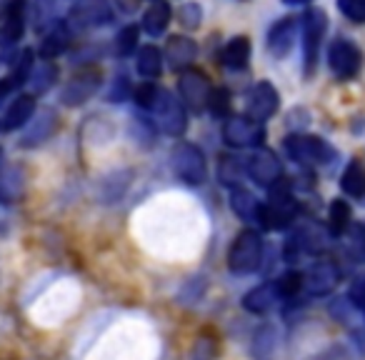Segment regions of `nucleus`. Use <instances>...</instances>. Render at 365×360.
I'll return each mask as SVG.
<instances>
[{
    "label": "nucleus",
    "mask_w": 365,
    "mask_h": 360,
    "mask_svg": "<svg viewBox=\"0 0 365 360\" xmlns=\"http://www.w3.org/2000/svg\"><path fill=\"white\" fill-rule=\"evenodd\" d=\"M278 303H280V293H278V285H275V280H268V283L255 285L253 290H248V293L243 295V308L248 310V313H253V315L268 313V310L275 308Z\"/></svg>",
    "instance_id": "nucleus-21"
},
{
    "label": "nucleus",
    "mask_w": 365,
    "mask_h": 360,
    "mask_svg": "<svg viewBox=\"0 0 365 360\" xmlns=\"http://www.w3.org/2000/svg\"><path fill=\"white\" fill-rule=\"evenodd\" d=\"M158 93H160V86H155L153 81H145L143 86H138L135 91H133V101H135V106L140 108L143 113H148L153 108V103H155Z\"/></svg>",
    "instance_id": "nucleus-39"
},
{
    "label": "nucleus",
    "mask_w": 365,
    "mask_h": 360,
    "mask_svg": "<svg viewBox=\"0 0 365 360\" xmlns=\"http://www.w3.org/2000/svg\"><path fill=\"white\" fill-rule=\"evenodd\" d=\"M138 41H140V28L138 26H123L115 36V56L128 58L138 53Z\"/></svg>",
    "instance_id": "nucleus-35"
},
{
    "label": "nucleus",
    "mask_w": 365,
    "mask_h": 360,
    "mask_svg": "<svg viewBox=\"0 0 365 360\" xmlns=\"http://www.w3.org/2000/svg\"><path fill=\"white\" fill-rule=\"evenodd\" d=\"M265 140V125L248 115H230L223 123V143L238 150H248V148H260Z\"/></svg>",
    "instance_id": "nucleus-10"
},
{
    "label": "nucleus",
    "mask_w": 365,
    "mask_h": 360,
    "mask_svg": "<svg viewBox=\"0 0 365 360\" xmlns=\"http://www.w3.org/2000/svg\"><path fill=\"white\" fill-rule=\"evenodd\" d=\"M363 51L350 38H335L328 46V68L338 81H353L363 71Z\"/></svg>",
    "instance_id": "nucleus-7"
},
{
    "label": "nucleus",
    "mask_w": 365,
    "mask_h": 360,
    "mask_svg": "<svg viewBox=\"0 0 365 360\" xmlns=\"http://www.w3.org/2000/svg\"><path fill=\"white\" fill-rule=\"evenodd\" d=\"M338 13L355 26H365V0H335Z\"/></svg>",
    "instance_id": "nucleus-38"
},
{
    "label": "nucleus",
    "mask_w": 365,
    "mask_h": 360,
    "mask_svg": "<svg viewBox=\"0 0 365 360\" xmlns=\"http://www.w3.org/2000/svg\"><path fill=\"white\" fill-rule=\"evenodd\" d=\"M13 91H16V86H13V83L8 81V76L0 78V106H3V103L8 101V96H11Z\"/></svg>",
    "instance_id": "nucleus-46"
},
{
    "label": "nucleus",
    "mask_w": 365,
    "mask_h": 360,
    "mask_svg": "<svg viewBox=\"0 0 365 360\" xmlns=\"http://www.w3.org/2000/svg\"><path fill=\"white\" fill-rule=\"evenodd\" d=\"M285 155L303 168H323L338 160V150L328 140L308 133H293L283 140Z\"/></svg>",
    "instance_id": "nucleus-2"
},
{
    "label": "nucleus",
    "mask_w": 365,
    "mask_h": 360,
    "mask_svg": "<svg viewBox=\"0 0 365 360\" xmlns=\"http://www.w3.org/2000/svg\"><path fill=\"white\" fill-rule=\"evenodd\" d=\"M253 56V46H250L248 36H233L220 51V66L228 71H245Z\"/></svg>",
    "instance_id": "nucleus-22"
},
{
    "label": "nucleus",
    "mask_w": 365,
    "mask_h": 360,
    "mask_svg": "<svg viewBox=\"0 0 365 360\" xmlns=\"http://www.w3.org/2000/svg\"><path fill=\"white\" fill-rule=\"evenodd\" d=\"M278 108H280V96L270 81H258L248 91L245 113H248V118H253V120H258V123L270 120V118L278 113Z\"/></svg>",
    "instance_id": "nucleus-14"
},
{
    "label": "nucleus",
    "mask_w": 365,
    "mask_h": 360,
    "mask_svg": "<svg viewBox=\"0 0 365 360\" xmlns=\"http://www.w3.org/2000/svg\"><path fill=\"white\" fill-rule=\"evenodd\" d=\"M340 190H343L348 198H365V163L353 158V160L345 165L343 175H340Z\"/></svg>",
    "instance_id": "nucleus-26"
},
{
    "label": "nucleus",
    "mask_w": 365,
    "mask_h": 360,
    "mask_svg": "<svg viewBox=\"0 0 365 360\" xmlns=\"http://www.w3.org/2000/svg\"><path fill=\"white\" fill-rule=\"evenodd\" d=\"M135 71L145 81H158L163 73V53L158 46H143L135 53Z\"/></svg>",
    "instance_id": "nucleus-28"
},
{
    "label": "nucleus",
    "mask_w": 365,
    "mask_h": 360,
    "mask_svg": "<svg viewBox=\"0 0 365 360\" xmlns=\"http://www.w3.org/2000/svg\"><path fill=\"white\" fill-rule=\"evenodd\" d=\"M56 130H58V115L46 108L41 115H33V120L26 125V133H23V138H21V145L36 148V145H41V143H46Z\"/></svg>",
    "instance_id": "nucleus-20"
},
{
    "label": "nucleus",
    "mask_w": 365,
    "mask_h": 360,
    "mask_svg": "<svg viewBox=\"0 0 365 360\" xmlns=\"http://www.w3.org/2000/svg\"><path fill=\"white\" fill-rule=\"evenodd\" d=\"M113 3H115V8L123 16H133V13H138L143 6V0H113Z\"/></svg>",
    "instance_id": "nucleus-45"
},
{
    "label": "nucleus",
    "mask_w": 365,
    "mask_h": 360,
    "mask_svg": "<svg viewBox=\"0 0 365 360\" xmlns=\"http://www.w3.org/2000/svg\"><path fill=\"white\" fill-rule=\"evenodd\" d=\"M340 253L350 263H365V225L353 223L340 235Z\"/></svg>",
    "instance_id": "nucleus-27"
},
{
    "label": "nucleus",
    "mask_w": 365,
    "mask_h": 360,
    "mask_svg": "<svg viewBox=\"0 0 365 360\" xmlns=\"http://www.w3.org/2000/svg\"><path fill=\"white\" fill-rule=\"evenodd\" d=\"M200 21H203V8H200L195 0L182 3L180 11H178V23H180L185 31H198Z\"/></svg>",
    "instance_id": "nucleus-37"
},
{
    "label": "nucleus",
    "mask_w": 365,
    "mask_h": 360,
    "mask_svg": "<svg viewBox=\"0 0 365 360\" xmlns=\"http://www.w3.org/2000/svg\"><path fill=\"white\" fill-rule=\"evenodd\" d=\"M198 58V43L188 36H170L165 46V61L173 71L182 73L193 68V61Z\"/></svg>",
    "instance_id": "nucleus-17"
},
{
    "label": "nucleus",
    "mask_w": 365,
    "mask_h": 360,
    "mask_svg": "<svg viewBox=\"0 0 365 360\" xmlns=\"http://www.w3.org/2000/svg\"><path fill=\"white\" fill-rule=\"evenodd\" d=\"M243 175H248V173H245V160H238V158H233V155L220 158V163H218L220 183L228 185V188H238Z\"/></svg>",
    "instance_id": "nucleus-33"
},
{
    "label": "nucleus",
    "mask_w": 365,
    "mask_h": 360,
    "mask_svg": "<svg viewBox=\"0 0 365 360\" xmlns=\"http://www.w3.org/2000/svg\"><path fill=\"white\" fill-rule=\"evenodd\" d=\"M71 28L81 31H93L113 23V3L110 0H76L68 13Z\"/></svg>",
    "instance_id": "nucleus-12"
},
{
    "label": "nucleus",
    "mask_w": 365,
    "mask_h": 360,
    "mask_svg": "<svg viewBox=\"0 0 365 360\" xmlns=\"http://www.w3.org/2000/svg\"><path fill=\"white\" fill-rule=\"evenodd\" d=\"M230 108H233V98H230L228 88H213L208 101V110L213 113L215 118H230Z\"/></svg>",
    "instance_id": "nucleus-36"
},
{
    "label": "nucleus",
    "mask_w": 365,
    "mask_h": 360,
    "mask_svg": "<svg viewBox=\"0 0 365 360\" xmlns=\"http://www.w3.org/2000/svg\"><path fill=\"white\" fill-rule=\"evenodd\" d=\"M170 165L173 173L180 183L185 185H203L208 178V163H205V153L200 150L195 143L180 140L170 153Z\"/></svg>",
    "instance_id": "nucleus-4"
},
{
    "label": "nucleus",
    "mask_w": 365,
    "mask_h": 360,
    "mask_svg": "<svg viewBox=\"0 0 365 360\" xmlns=\"http://www.w3.org/2000/svg\"><path fill=\"white\" fill-rule=\"evenodd\" d=\"M101 88H103V71L96 63H88V66H83L81 71H76L68 78V83L61 91V101L68 108H78L91 101Z\"/></svg>",
    "instance_id": "nucleus-8"
},
{
    "label": "nucleus",
    "mask_w": 365,
    "mask_h": 360,
    "mask_svg": "<svg viewBox=\"0 0 365 360\" xmlns=\"http://www.w3.org/2000/svg\"><path fill=\"white\" fill-rule=\"evenodd\" d=\"M28 0H11L0 18V51H13L26 36Z\"/></svg>",
    "instance_id": "nucleus-13"
},
{
    "label": "nucleus",
    "mask_w": 365,
    "mask_h": 360,
    "mask_svg": "<svg viewBox=\"0 0 365 360\" xmlns=\"http://www.w3.org/2000/svg\"><path fill=\"white\" fill-rule=\"evenodd\" d=\"M245 173H248L250 180L260 185V188H275L278 183H283L285 175H283V163L278 160L270 148H255L250 153V158L245 160Z\"/></svg>",
    "instance_id": "nucleus-11"
},
{
    "label": "nucleus",
    "mask_w": 365,
    "mask_h": 360,
    "mask_svg": "<svg viewBox=\"0 0 365 360\" xmlns=\"http://www.w3.org/2000/svg\"><path fill=\"white\" fill-rule=\"evenodd\" d=\"M353 225V210L343 198H335L328 208V233L330 238H340Z\"/></svg>",
    "instance_id": "nucleus-29"
},
{
    "label": "nucleus",
    "mask_w": 365,
    "mask_h": 360,
    "mask_svg": "<svg viewBox=\"0 0 365 360\" xmlns=\"http://www.w3.org/2000/svg\"><path fill=\"white\" fill-rule=\"evenodd\" d=\"M273 350H275V330L270 325H265L255 335V355H258V360H270Z\"/></svg>",
    "instance_id": "nucleus-40"
},
{
    "label": "nucleus",
    "mask_w": 365,
    "mask_h": 360,
    "mask_svg": "<svg viewBox=\"0 0 365 360\" xmlns=\"http://www.w3.org/2000/svg\"><path fill=\"white\" fill-rule=\"evenodd\" d=\"M285 6H308V3H313V0H283Z\"/></svg>",
    "instance_id": "nucleus-47"
},
{
    "label": "nucleus",
    "mask_w": 365,
    "mask_h": 360,
    "mask_svg": "<svg viewBox=\"0 0 365 360\" xmlns=\"http://www.w3.org/2000/svg\"><path fill=\"white\" fill-rule=\"evenodd\" d=\"M260 200L255 198L250 190H245L243 185L238 188H230V208L238 215L240 220H255V213H258Z\"/></svg>",
    "instance_id": "nucleus-31"
},
{
    "label": "nucleus",
    "mask_w": 365,
    "mask_h": 360,
    "mask_svg": "<svg viewBox=\"0 0 365 360\" xmlns=\"http://www.w3.org/2000/svg\"><path fill=\"white\" fill-rule=\"evenodd\" d=\"M328 33V16L320 8H308L300 18V38H303V76L310 78L320 63L323 41Z\"/></svg>",
    "instance_id": "nucleus-3"
},
{
    "label": "nucleus",
    "mask_w": 365,
    "mask_h": 360,
    "mask_svg": "<svg viewBox=\"0 0 365 360\" xmlns=\"http://www.w3.org/2000/svg\"><path fill=\"white\" fill-rule=\"evenodd\" d=\"M61 3L63 0H36L33 3V21L38 31H51L61 21Z\"/></svg>",
    "instance_id": "nucleus-32"
},
{
    "label": "nucleus",
    "mask_w": 365,
    "mask_h": 360,
    "mask_svg": "<svg viewBox=\"0 0 365 360\" xmlns=\"http://www.w3.org/2000/svg\"><path fill=\"white\" fill-rule=\"evenodd\" d=\"M268 193H270V198L258 205L255 223L263 225L265 230L290 228L300 213V205H298V200H295V195L290 193V185L283 180V183H278L275 188H270Z\"/></svg>",
    "instance_id": "nucleus-1"
},
{
    "label": "nucleus",
    "mask_w": 365,
    "mask_h": 360,
    "mask_svg": "<svg viewBox=\"0 0 365 360\" xmlns=\"http://www.w3.org/2000/svg\"><path fill=\"white\" fill-rule=\"evenodd\" d=\"M73 41V28L68 21H58L51 31H46V38L41 41V56L46 61H53V58L63 56V53L71 48Z\"/></svg>",
    "instance_id": "nucleus-24"
},
{
    "label": "nucleus",
    "mask_w": 365,
    "mask_h": 360,
    "mask_svg": "<svg viewBox=\"0 0 365 360\" xmlns=\"http://www.w3.org/2000/svg\"><path fill=\"white\" fill-rule=\"evenodd\" d=\"M170 18H173V11H170V6H168V0H148L140 28L150 38H160L163 33L168 31V26H170Z\"/></svg>",
    "instance_id": "nucleus-23"
},
{
    "label": "nucleus",
    "mask_w": 365,
    "mask_h": 360,
    "mask_svg": "<svg viewBox=\"0 0 365 360\" xmlns=\"http://www.w3.org/2000/svg\"><path fill=\"white\" fill-rule=\"evenodd\" d=\"M215 353H218V345H215V340L200 338L198 343H195V348H193V360H213Z\"/></svg>",
    "instance_id": "nucleus-41"
},
{
    "label": "nucleus",
    "mask_w": 365,
    "mask_h": 360,
    "mask_svg": "<svg viewBox=\"0 0 365 360\" xmlns=\"http://www.w3.org/2000/svg\"><path fill=\"white\" fill-rule=\"evenodd\" d=\"M348 300L355 308H360L365 313V275L353 283V288H350V293H348Z\"/></svg>",
    "instance_id": "nucleus-43"
},
{
    "label": "nucleus",
    "mask_w": 365,
    "mask_h": 360,
    "mask_svg": "<svg viewBox=\"0 0 365 360\" xmlns=\"http://www.w3.org/2000/svg\"><path fill=\"white\" fill-rule=\"evenodd\" d=\"M26 190V175L18 165L0 168V203H18Z\"/></svg>",
    "instance_id": "nucleus-25"
},
{
    "label": "nucleus",
    "mask_w": 365,
    "mask_h": 360,
    "mask_svg": "<svg viewBox=\"0 0 365 360\" xmlns=\"http://www.w3.org/2000/svg\"><path fill=\"white\" fill-rule=\"evenodd\" d=\"M8 3H11V0H0V18H3V13H6Z\"/></svg>",
    "instance_id": "nucleus-48"
},
{
    "label": "nucleus",
    "mask_w": 365,
    "mask_h": 360,
    "mask_svg": "<svg viewBox=\"0 0 365 360\" xmlns=\"http://www.w3.org/2000/svg\"><path fill=\"white\" fill-rule=\"evenodd\" d=\"M148 113L155 118V125L160 128L165 135L182 138L185 130H188V113H185L182 103L178 101L170 91H165V88H160L155 103H153V108Z\"/></svg>",
    "instance_id": "nucleus-6"
},
{
    "label": "nucleus",
    "mask_w": 365,
    "mask_h": 360,
    "mask_svg": "<svg viewBox=\"0 0 365 360\" xmlns=\"http://www.w3.org/2000/svg\"><path fill=\"white\" fill-rule=\"evenodd\" d=\"M33 115H36V96H33V93H21V96L8 106L6 115L0 120V130L11 133V130H18V128H26L28 123L33 120Z\"/></svg>",
    "instance_id": "nucleus-19"
},
{
    "label": "nucleus",
    "mask_w": 365,
    "mask_h": 360,
    "mask_svg": "<svg viewBox=\"0 0 365 360\" xmlns=\"http://www.w3.org/2000/svg\"><path fill=\"white\" fill-rule=\"evenodd\" d=\"M300 33V23L298 18L285 16L278 18L273 26L268 28V38H265V48L268 53L275 58V61H283V58L290 56V51L295 48V41H298Z\"/></svg>",
    "instance_id": "nucleus-15"
},
{
    "label": "nucleus",
    "mask_w": 365,
    "mask_h": 360,
    "mask_svg": "<svg viewBox=\"0 0 365 360\" xmlns=\"http://www.w3.org/2000/svg\"><path fill=\"white\" fill-rule=\"evenodd\" d=\"M58 81V66L53 61H46L43 58L41 63H36V68H33L31 78H28V86L33 88V96H38V93H48L53 86H56Z\"/></svg>",
    "instance_id": "nucleus-30"
},
{
    "label": "nucleus",
    "mask_w": 365,
    "mask_h": 360,
    "mask_svg": "<svg viewBox=\"0 0 365 360\" xmlns=\"http://www.w3.org/2000/svg\"><path fill=\"white\" fill-rule=\"evenodd\" d=\"M313 360H350L348 350L343 348V345H333V348L323 350L320 355H315Z\"/></svg>",
    "instance_id": "nucleus-44"
},
{
    "label": "nucleus",
    "mask_w": 365,
    "mask_h": 360,
    "mask_svg": "<svg viewBox=\"0 0 365 360\" xmlns=\"http://www.w3.org/2000/svg\"><path fill=\"white\" fill-rule=\"evenodd\" d=\"M0 158H3V150H0Z\"/></svg>",
    "instance_id": "nucleus-49"
},
{
    "label": "nucleus",
    "mask_w": 365,
    "mask_h": 360,
    "mask_svg": "<svg viewBox=\"0 0 365 360\" xmlns=\"http://www.w3.org/2000/svg\"><path fill=\"white\" fill-rule=\"evenodd\" d=\"M210 93H213L210 78L198 68H188L178 76V101L182 103V108H188L193 113L208 110Z\"/></svg>",
    "instance_id": "nucleus-9"
},
{
    "label": "nucleus",
    "mask_w": 365,
    "mask_h": 360,
    "mask_svg": "<svg viewBox=\"0 0 365 360\" xmlns=\"http://www.w3.org/2000/svg\"><path fill=\"white\" fill-rule=\"evenodd\" d=\"M33 68H36V56H33L31 48H26V51H23L21 56H18L16 61L11 63V73H8V81H11L16 88H21L23 83H28V78H31Z\"/></svg>",
    "instance_id": "nucleus-34"
},
{
    "label": "nucleus",
    "mask_w": 365,
    "mask_h": 360,
    "mask_svg": "<svg viewBox=\"0 0 365 360\" xmlns=\"http://www.w3.org/2000/svg\"><path fill=\"white\" fill-rule=\"evenodd\" d=\"M328 230H323L320 225H315L313 220H305L295 228L293 238H290L288 248L295 253H320L325 248V238H328Z\"/></svg>",
    "instance_id": "nucleus-18"
},
{
    "label": "nucleus",
    "mask_w": 365,
    "mask_h": 360,
    "mask_svg": "<svg viewBox=\"0 0 365 360\" xmlns=\"http://www.w3.org/2000/svg\"><path fill=\"white\" fill-rule=\"evenodd\" d=\"M340 283V268L333 260H318L303 273V295L310 298H320L328 295L330 290H335V285Z\"/></svg>",
    "instance_id": "nucleus-16"
},
{
    "label": "nucleus",
    "mask_w": 365,
    "mask_h": 360,
    "mask_svg": "<svg viewBox=\"0 0 365 360\" xmlns=\"http://www.w3.org/2000/svg\"><path fill=\"white\" fill-rule=\"evenodd\" d=\"M263 263V238L258 230H240L228 250V268L235 275H250Z\"/></svg>",
    "instance_id": "nucleus-5"
},
{
    "label": "nucleus",
    "mask_w": 365,
    "mask_h": 360,
    "mask_svg": "<svg viewBox=\"0 0 365 360\" xmlns=\"http://www.w3.org/2000/svg\"><path fill=\"white\" fill-rule=\"evenodd\" d=\"M128 93H133L130 91V81H128V76H118L115 81H113V88H110V101L113 103H120V101H125L128 98Z\"/></svg>",
    "instance_id": "nucleus-42"
}]
</instances>
